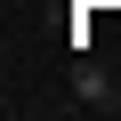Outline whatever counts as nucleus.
I'll return each instance as SVG.
<instances>
[{"instance_id":"obj_1","label":"nucleus","mask_w":121,"mask_h":121,"mask_svg":"<svg viewBox=\"0 0 121 121\" xmlns=\"http://www.w3.org/2000/svg\"><path fill=\"white\" fill-rule=\"evenodd\" d=\"M73 97H81L89 113H121V81H113L105 65H73Z\"/></svg>"}]
</instances>
